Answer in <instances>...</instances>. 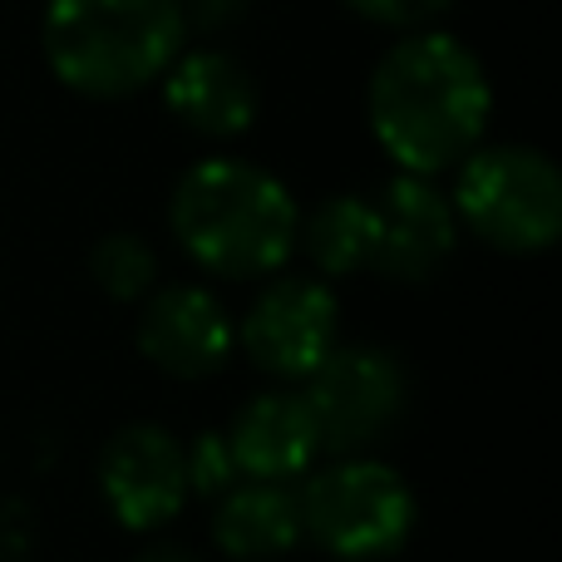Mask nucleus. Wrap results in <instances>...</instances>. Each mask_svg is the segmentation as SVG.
I'll use <instances>...</instances> for the list:
<instances>
[{"label":"nucleus","instance_id":"nucleus-12","mask_svg":"<svg viewBox=\"0 0 562 562\" xmlns=\"http://www.w3.org/2000/svg\"><path fill=\"white\" fill-rule=\"evenodd\" d=\"M223 439L237 459V474H252L262 484H286L321 454V435L306 400L286 395V390L247 400Z\"/></svg>","mask_w":562,"mask_h":562},{"label":"nucleus","instance_id":"nucleus-13","mask_svg":"<svg viewBox=\"0 0 562 562\" xmlns=\"http://www.w3.org/2000/svg\"><path fill=\"white\" fill-rule=\"evenodd\" d=\"M213 538L227 558H243V562H257V558H281L301 543V504L286 484H252L243 488H227L223 504L213 514Z\"/></svg>","mask_w":562,"mask_h":562},{"label":"nucleus","instance_id":"nucleus-11","mask_svg":"<svg viewBox=\"0 0 562 562\" xmlns=\"http://www.w3.org/2000/svg\"><path fill=\"white\" fill-rule=\"evenodd\" d=\"M164 99L193 134L203 138H237L252 128L257 119V79L243 59H233L227 49H193L178 55L168 65Z\"/></svg>","mask_w":562,"mask_h":562},{"label":"nucleus","instance_id":"nucleus-10","mask_svg":"<svg viewBox=\"0 0 562 562\" xmlns=\"http://www.w3.org/2000/svg\"><path fill=\"white\" fill-rule=\"evenodd\" d=\"M237 346L233 316L223 301L203 286H168L138 316V350L154 360L164 375L203 380L227 366Z\"/></svg>","mask_w":562,"mask_h":562},{"label":"nucleus","instance_id":"nucleus-16","mask_svg":"<svg viewBox=\"0 0 562 562\" xmlns=\"http://www.w3.org/2000/svg\"><path fill=\"white\" fill-rule=\"evenodd\" d=\"M183 464H188V494L223 498L237 484V459L223 435H198L193 449H183Z\"/></svg>","mask_w":562,"mask_h":562},{"label":"nucleus","instance_id":"nucleus-9","mask_svg":"<svg viewBox=\"0 0 562 562\" xmlns=\"http://www.w3.org/2000/svg\"><path fill=\"white\" fill-rule=\"evenodd\" d=\"M375 213V252L370 267L390 281H425L439 272V262H449L454 252V207L429 178L400 173L380 188V198H370Z\"/></svg>","mask_w":562,"mask_h":562},{"label":"nucleus","instance_id":"nucleus-1","mask_svg":"<svg viewBox=\"0 0 562 562\" xmlns=\"http://www.w3.org/2000/svg\"><path fill=\"white\" fill-rule=\"evenodd\" d=\"M494 109L484 59L445 30H419L385 49L370 75V128L400 173L435 178L479 148Z\"/></svg>","mask_w":562,"mask_h":562},{"label":"nucleus","instance_id":"nucleus-15","mask_svg":"<svg viewBox=\"0 0 562 562\" xmlns=\"http://www.w3.org/2000/svg\"><path fill=\"white\" fill-rule=\"evenodd\" d=\"M89 272H94V281L104 286V296H114V301H138L148 286H154L158 257H154V247H148L144 237H134V233H109V237H99L94 252H89Z\"/></svg>","mask_w":562,"mask_h":562},{"label":"nucleus","instance_id":"nucleus-3","mask_svg":"<svg viewBox=\"0 0 562 562\" xmlns=\"http://www.w3.org/2000/svg\"><path fill=\"white\" fill-rule=\"evenodd\" d=\"M183 40V0H45V59L85 99L138 94L168 75Z\"/></svg>","mask_w":562,"mask_h":562},{"label":"nucleus","instance_id":"nucleus-2","mask_svg":"<svg viewBox=\"0 0 562 562\" xmlns=\"http://www.w3.org/2000/svg\"><path fill=\"white\" fill-rule=\"evenodd\" d=\"M168 223L198 267L243 281L286 267L301 217L277 173L243 158H207L173 188Z\"/></svg>","mask_w":562,"mask_h":562},{"label":"nucleus","instance_id":"nucleus-5","mask_svg":"<svg viewBox=\"0 0 562 562\" xmlns=\"http://www.w3.org/2000/svg\"><path fill=\"white\" fill-rule=\"evenodd\" d=\"M301 533L346 562H375L415 533V494L380 459H340L296 494Z\"/></svg>","mask_w":562,"mask_h":562},{"label":"nucleus","instance_id":"nucleus-17","mask_svg":"<svg viewBox=\"0 0 562 562\" xmlns=\"http://www.w3.org/2000/svg\"><path fill=\"white\" fill-rule=\"evenodd\" d=\"M356 15H366V20H375V25H395V30H405V25H419V20H429V15H439V10L449 5V0H346Z\"/></svg>","mask_w":562,"mask_h":562},{"label":"nucleus","instance_id":"nucleus-4","mask_svg":"<svg viewBox=\"0 0 562 562\" xmlns=\"http://www.w3.org/2000/svg\"><path fill=\"white\" fill-rule=\"evenodd\" d=\"M454 223L498 252H548L562 233V178L553 158L524 144L474 148L454 183Z\"/></svg>","mask_w":562,"mask_h":562},{"label":"nucleus","instance_id":"nucleus-18","mask_svg":"<svg viewBox=\"0 0 562 562\" xmlns=\"http://www.w3.org/2000/svg\"><path fill=\"white\" fill-rule=\"evenodd\" d=\"M138 562H198L188 548H178V543H158V548H148Z\"/></svg>","mask_w":562,"mask_h":562},{"label":"nucleus","instance_id":"nucleus-6","mask_svg":"<svg viewBox=\"0 0 562 562\" xmlns=\"http://www.w3.org/2000/svg\"><path fill=\"white\" fill-rule=\"evenodd\" d=\"M311 419H316L321 449L330 454H356L375 445L405 409V366L380 346H346L330 350L306 375Z\"/></svg>","mask_w":562,"mask_h":562},{"label":"nucleus","instance_id":"nucleus-7","mask_svg":"<svg viewBox=\"0 0 562 562\" xmlns=\"http://www.w3.org/2000/svg\"><path fill=\"white\" fill-rule=\"evenodd\" d=\"M243 346L257 370L277 380H306L336 350V296L316 277H281L252 301Z\"/></svg>","mask_w":562,"mask_h":562},{"label":"nucleus","instance_id":"nucleus-14","mask_svg":"<svg viewBox=\"0 0 562 562\" xmlns=\"http://www.w3.org/2000/svg\"><path fill=\"white\" fill-rule=\"evenodd\" d=\"M296 237L321 277H356L360 267H370V252H375V213H370V198H356V193L326 198V203L296 227Z\"/></svg>","mask_w":562,"mask_h":562},{"label":"nucleus","instance_id":"nucleus-8","mask_svg":"<svg viewBox=\"0 0 562 562\" xmlns=\"http://www.w3.org/2000/svg\"><path fill=\"white\" fill-rule=\"evenodd\" d=\"M99 488L124 528H158L188 504L183 445L164 425H128L99 454Z\"/></svg>","mask_w":562,"mask_h":562}]
</instances>
